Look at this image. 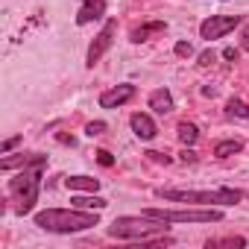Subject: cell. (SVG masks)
<instances>
[{"label":"cell","mask_w":249,"mask_h":249,"mask_svg":"<svg viewBox=\"0 0 249 249\" xmlns=\"http://www.w3.org/2000/svg\"><path fill=\"white\" fill-rule=\"evenodd\" d=\"M114 33H117V21H106V27L100 30V36H97V38H94V44L88 47V65H91V68H94V65L106 56V50L111 47Z\"/></svg>","instance_id":"cell-7"},{"label":"cell","mask_w":249,"mask_h":249,"mask_svg":"<svg viewBox=\"0 0 249 249\" xmlns=\"http://www.w3.org/2000/svg\"><path fill=\"white\" fill-rule=\"evenodd\" d=\"M223 59H229V62H237V50H234V47H226V50H223Z\"/></svg>","instance_id":"cell-25"},{"label":"cell","mask_w":249,"mask_h":249,"mask_svg":"<svg viewBox=\"0 0 249 249\" xmlns=\"http://www.w3.org/2000/svg\"><path fill=\"white\" fill-rule=\"evenodd\" d=\"M129 123H132V132H135L141 141H153V138H156V132H159V129H156V123H153V117H150V114H141V111H138V114H132V120H129Z\"/></svg>","instance_id":"cell-10"},{"label":"cell","mask_w":249,"mask_h":249,"mask_svg":"<svg viewBox=\"0 0 249 249\" xmlns=\"http://www.w3.org/2000/svg\"><path fill=\"white\" fill-rule=\"evenodd\" d=\"M182 161H196V153H191V150H188V153H182Z\"/></svg>","instance_id":"cell-27"},{"label":"cell","mask_w":249,"mask_h":249,"mask_svg":"<svg viewBox=\"0 0 249 249\" xmlns=\"http://www.w3.org/2000/svg\"><path fill=\"white\" fill-rule=\"evenodd\" d=\"M47 161V156H38V153H33V156H6L3 161H0V167L3 170H15V167H30V164H44Z\"/></svg>","instance_id":"cell-11"},{"label":"cell","mask_w":249,"mask_h":249,"mask_svg":"<svg viewBox=\"0 0 249 249\" xmlns=\"http://www.w3.org/2000/svg\"><path fill=\"white\" fill-rule=\"evenodd\" d=\"M176 56H182V59H185V56H194V47H191L188 41H179V44H176Z\"/></svg>","instance_id":"cell-21"},{"label":"cell","mask_w":249,"mask_h":249,"mask_svg":"<svg viewBox=\"0 0 249 249\" xmlns=\"http://www.w3.org/2000/svg\"><path fill=\"white\" fill-rule=\"evenodd\" d=\"M240 47L249 53V24H246V27H243V33H240Z\"/></svg>","instance_id":"cell-24"},{"label":"cell","mask_w":249,"mask_h":249,"mask_svg":"<svg viewBox=\"0 0 249 249\" xmlns=\"http://www.w3.org/2000/svg\"><path fill=\"white\" fill-rule=\"evenodd\" d=\"M97 161H100L103 167H111V164H114V159H111V153H106V150H100V153H97Z\"/></svg>","instance_id":"cell-22"},{"label":"cell","mask_w":249,"mask_h":249,"mask_svg":"<svg viewBox=\"0 0 249 249\" xmlns=\"http://www.w3.org/2000/svg\"><path fill=\"white\" fill-rule=\"evenodd\" d=\"M103 12H106V0H82V6H79V12H76V24L85 27V24L103 18Z\"/></svg>","instance_id":"cell-9"},{"label":"cell","mask_w":249,"mask_h":249,"mask_svg":"<svg viewBox=\"0 0 249 249\" xmlns=\"http://www.w3.org/2000/svg\"><path fill=\"white\" fill-rule=\"evenodd\" d=\"M161 199L170 202H196V205H234L243 199L240 191L234 188H217V191H179V188H161Z\"/></svg>","instance_id":"cell-2"},{"label":"cell","mask_w":249,"mask_h":249,"mask_svg":"<svg viewBox=\"0 0 249 249\" xmlns=\"http://www.w3.org/2000/svg\"><path fill=\"white\" fill-rule=\"evenodd\" d=\"M65 185H68V191H91V194L100 188V182L91 176H71V179H65Z\"/></svg>","instance_id":"cell-13"},{"label":"cell","mask_w":249,"mask_h":249,"mask_svg":"<svg viewBox=\"0 0 249 249\" xmlns=\"http://www.w3.org/2000/svg\"><path fill=\"white\" fill-rule=\"evenodd\" d=\"M226 114H229V117H243V120H249V106L240 103V100H229Z\"/></svg>","instance_id":"cell-18"},{"label":"cell","mask_w":249,"mask_h":249,"mask_svg":"<svg viewBox=\"0 0 249 249\" xmlns=\"http://www.w3.org/2000/svg\"><path fill=\"white\" fill-rule=\"evenodd\" d=\"M71 202H73L76 208H94V211H103V208L108 205L103 196H73Z\"/></svg>","instance_id":"cell-16"},{"label":"cell","mask_w":249,"mask_h":249,"mask_svg":"<svg viewBox=\"0 0 249 249\" xmlns=\"http://www.w3.org/2000/svg\"><path fill=\"white\" fill-rule=\"evenodd\" d=\"M150 220L161 223H220L223 211L220 208H188V211H170V208H147L141 211Z\"/></svg>","instance_id":"cell-5"},{"label":"cell","mask_w":249,"mask_h":249,"mask_svg":"<svg viewBox=\"0 0 249 249\" xmlns=\"http://www.w3.org/2000/svg\"><path fill=\"white\" fill-rule=\"evenodd\" d=\"M18 144H21V138H9V141H6L3 147H0V153H3V156H6V153H9V150H15Z\"/></svg>","instance_id":"cell-23"},{"label":"cell","mask_w":249,"mask_h":249,"mask_svg":"<svg viewBox=\"0 0 249 249\" xmlns=\"http://www.w3.org/2000/svg\"><path fill=\"white\" fill-rule=\"evenodd\" d=\"M103 132H106V123L103 120H94V123H88V126H85V135H91V138L94 135H103Z\"/></svg>","instance_id":"cell-20"},{"label":"cell","mask_w":249,"mask_h":249,"mask_svg":"<svg viewBox=\"0 0 249 249\" xmlns=\"http://www.w3.org/2000/svg\"><path fill=\"white\" fill-rule=\"evenodd\" d=\"M36 226L56 231V234H71V231H85L97 226V211H82V208H47L36 214Z\"/></svg>","instance_id":"cell-1"},{"label":"cell","mask_w":249,"mask_h":249,"mask_svg":"<svg viewBox=\"0 0 249 249\" xmlns=\"http://www.w3.org/2000/svg\"><path fill=\"white\" fill-rule=\"evenodd\" d=\"M211 62H214V53H211V50H208V53H202V56H199V65H211Z\"/></svg>","instance_id":"cell-26"},{"label":"cell","mask_w":249,"mask_h":249,"mask_svg":"<svg viewBox=\"0 0 249 249\" xmlns=\"http://www.w3.org/2000/svg\"><path fill=\"white\" fill-rule=\"evenodd\" d=\"M240 150H243V141L229 138V141H220V144L214 147V156H217V159H229V156H234V153H240Z\"/></svg>","instance_id":"cell-14"},{"label":"cell","mask_w":249,"mask_h":249,"mask_svg":"<svg viewBox=\"0 0 249 249\" xmlns=\"http://www.w3.org/2000/svg\"><path fill=\"white\" fill-rule=\"evenodd\" d=\"M153 33H164V21H153V24L132 30V41H147V36H153Z\"/></svg>","instance_id":"cell-15"},{"label":"cell","mask_w":249,"mask_h":249,"mask_svg":"<svg viewBox=\"0 0 249 249\" xmlns=\"http://www.w3.org/2000/svg\"><path fill=\"white\" fill-rule=\"evenodd\" d=\"M211 246H246L243 237H226V240H208V249Z\"/></svg>","instance_id":"cell-19"},{"label":"cell","mask_w":249,"mask_h":249,"mask_svg":"<svg viewBox=\"0 0 249 249\" xmlns=\"http://www.w3.org/2000/svg\"><path fill=\"white\" fill-rule=\"evenodd\" d=\"M150 108H153L156 114H170V111H173V97H170V91H167V88L153 91V94H150Z\"/></svg>","instance_id":"cell-12"},{"label":"cell","mask_w":249,"mask_h":249,"mask_svg":"<svg viewBox=\"0 0 249 249\" xmlns=\"http://www.w3.org/2000/svg\"><path fill=\"white\" fill-rule=\"evenodd\" d=\"M41 167H44V164H30V167H24V170L9 182V194L15 196V202H18V211H21V214H27V211L36 205V199H38V188H41Z\"/></svg>","instance_id":"cell-3"},{"label":"cell","mask_w":249,"mask_h":249,"mask_svg":"<svg viewBox=\"0 0 249 249\" xmlns=\"http://www.w3.org/2000/svg\"><path fill=\"white\" fill-rule=\"evenodd\" d=\"M167 231V223L161 220H150V217H120L108 226V234L111 237H126V240H147L153 234H161Z\"/></svg>","instance_id":"cell-4"},{"label":"cell","mask_w":249,"mask_h":249,"mask_svg":"<svg viewBox=\"0 0 249 249\" xmlns=\"http://www.w3.org/2000/svg\"><path fill=\"white\" fill-rule=\"evenodd\" d=\"M234 27H240V15H211V18L202 21L199 36L211 41V38H223V36L231 33Z\"/></svg>","instance_id":"cell-6"},{"label":"cell","mask_w":249,"mask_h":249,"mask_svg":"<svg viewBox=\"0 0 249 249\" xmlns=\"http://www.w3.org/2000/svg\"><path fill=\"white\" fill-rule=\"evenodd\" d=\"M196 138H199V132H196V126L194 123H179V141L182 144H196Z\"/></svg>","instance_id":"cell-17"},{"label":"cell","mask_w":249,"mask_h":249,"mask_svg":"<svg viewBox=\"0 0 249 249\" xmlns=\"http://www.w3.org/2000/svg\"><path fill=\"white\" fill-rule=\"evenodd\" d=\"M132 97H135V85H117V88L100 94V106H103V108H117V106H123V103H129Z\"/></svg>","instance_id":"cell-8"}]
</instances>
